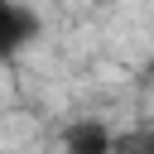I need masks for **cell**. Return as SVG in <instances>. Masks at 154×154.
Returning <instances> with one entry per match:
<instances>
[{
  "mask_svg": "<svg viewBox=\"0 0 154 154\" xmlns=\"http://www.w3.org/2000/svg\"><path fill=\"white\" fill-rule=\"evenodd\" d=\"M38 29H43V19H38L24 0H0V63L19 58V53L38 38Z\"/></svg>",
  "mask_w": 154,
  "mask_h": 154,
  "instance_id": "obj_1",
  "label": "cell"
},
{
  "mask_svg": "<svg viewBox=\"0 0 154 154\" xmlns=\"http://www.w3.org/2000/svg\"><path fill=\"white\" fill-rule=\"evenodd\" d=\"M63 154H116V130L96 116H77L63 130Z\"/></svg>",
  "mask_w": 154,
  "mask_h": 154,
  "instance_id": "obj_2",
  "label": "cell"
},
{
  "mask_svg": "<svg viewBox=\"0 0 154 154\" xmlns=\"http://www.w3.org/2000/svg\"><path fill=\"white\" fill-rule=\"evenodd\" d=\"M116 154H154V125L120 130V135H116Z\"/></svg>",
  "mask_w": 154,
  "mask_h": 154,
  "instance_id": "obj_3",
  "label": "cell"
}]
</instances>
